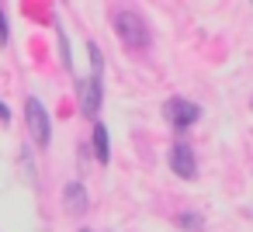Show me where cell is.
<instances>
[{"label": "cell", "instance_id": "cell-7", "mask_svg": "<svg viewBox=\"0 0 253 232\" xmlns=\"http://www.w3.org/2000/svg\"><path fill=\"white\" fill-rule=\"evenodd\" d=\"M66 197H70V211H73V215H80V211H84V204H87V197H84L80 184H70V187H66Z\"/></svg>", "mask_w": 253, "mask_h": 232}, {"label": "cell", "instance_id": "cell-6", "mask_svg": "<svg viewBox=\"0 0 253 232\" xmlns=\"http://www.w3.org/2000/svg\"><path fill=\"white\" fill-rule=\"evenodd\" d=\"M94 153H97V159H101V163H108V159H111V146H108V128H104L101 121L94 125Z\"/></svg>", "mask_w": 253, "mask_h": 232}, {"label": "cell", "instance_id": "cell-2", "mask_svg": "<svg viewBox=\"0 0 253 232\" xmlns=\"http://www.w3.org/2000/svg\"><path fill=\"white\" fill-rule=\"evenodd\" d=\"M25 118H28V128H32L35 142H39V146H49V139H52V128H49L45 104H42L39 97H28V104H25Z\"/></svg>", "mask_w": 253, "mask_h": 232}, {"label": "cell", "instance_id": "cell-9", "mask_svg": "<svg viewBox=\"0 0 253 232\" xmlns=\"http://www.w3.org/2000/svg\"><path fill=\"white\" fill-rule=\"evenodd\" d=\"M0 118H4V121H11V108H7L4 101H0Z\"/></svg>", "mask_w": 253, "mask_h": 232}, {"label": "cell", "instance_id": "cell-8", "mask_svg": "<svg viewBox=\"0 0 253 232\" xmlns=\"http://www.w3.org/2000/svg\"><path fill=\"white\" fill-rule=\"evenodd\" d=\"M0 45H7V18H4V7H0Z\"/></svg>", "mask_w": 253, "mask_h": 232}, {"label": "cell", "instance_id": "cell-4", "mask_svg": "<svg viewBox=\"0 0 253 232\" xmlns=\"http://www.w3.org/2000/svg\"><path fill=\"white\" fill-rule=\"evenodd\" d=\"M170 166H173V173H177V177L191 180V177L198 173V163H194V149H191L187 142H177V146L170 149Z\"/></svg>", "mask_w": 253, "mask_h": 232}, {"label": "cell", "instance_id": "cell-1", "mask_svg": "<svg viewBox=\"0 0 253 232\" xmlns=\"http://www.w3.org/2000/svg\"><path fill=\"white\" fill-rule=\"evenodd\" d=\"M115 32H118V39L128 45V49H142V45H149V25L135 14V11H115Z\"/></svg>", "mask_w": 253, "mask_h": 232}, {"label": "cell", "instance_id": "cell-5", "mask_svg": "<svg viewBox=\"0 0 253 232\" xmlns=\"http://www.w3.org/2000/svg\"><path fill=\"white\" fill-rule=\"evenodd\" d=\"M80 108L87 115H97V108H101V80L97 77H90V80L80 83Z\"/></svg>", "mask_w": 253, "mask_h": 232}, {"label": "cell", "instance_id": "cell-3", "mask_svg": "<svg viewBox=\"0 0 253 232\" xmlns=\"http://www.w3.org/2000/svg\"><path fill=\"white\" fill-rule=\"evenodd\" d=\"M163 118H167L170 125H177V128H187V125H194V121L201 118V108L191 104V101H184V97H170V101L163 104Z\"/></svg>", "mask_w": 253, "mask_h": 232}]
</instances>
